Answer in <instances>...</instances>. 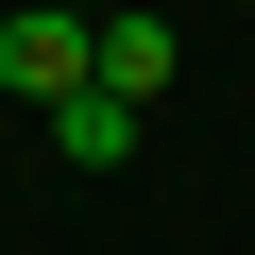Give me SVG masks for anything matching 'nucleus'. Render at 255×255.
<instances>
[{
	"mask_svg": "<svg viewBox=\"0 0 255 255\" xmlns=\"http://www.w3.org/2000/svg\"><path fill=\"white\" fill-rule=\"evenodd\" d=\"M0 85H17L34 119H51V102H85V85H102V17H51V0H17V17H0Z\"/></svg>",
	"mask_w": 255,
	"mask_h": 255,
	"instance_id": "f257e3e1",
	"label": "nucleus"
},
{
	"mask_svg": "<svg viewBox=\"0 0 255 255\" xmlns=\"http://www.w3.org/2000/svg\"><path fill=\"white\" fill-rule=\"evenodd\" d=\"M187 51H170V17H102V102H136L153 119V85H170Z\"/></svg>",
	"mask_w": 255,
	"mask_h": 255,
	"instance_id": "f03ea898",
	"label": "nucleus"
},
{
	"mask_svg": "<svg viewBox=\"0 0 255 255\" xmlns=\"http://www.w3.org/2000/svg\"><path fill=\"white\" fill-rule=\"evenodd\" d=\"M51 153H68V170H136V102H102V85L51 102Z\"/></svg>",
	"mask_w": 255,
	"mask_h": 255,
	"instance_id": "7ed1b4c3",
	"label": "nucleus"
},
{
	"mask_svg": "<svg viewBox=\"0 0 255 255\" xmlns=\"http://www.w3.org/2000/svg\"><path fill=\"white\" fill-rule=\"evenodd\" d=\"M51 17H85V0H51Z\"/></svg>",
	"mask_w": 255,
	"mask_h": 255,
	"instance_id": "20e7f679",
	"label": "nucleus"
}]
</instances>
